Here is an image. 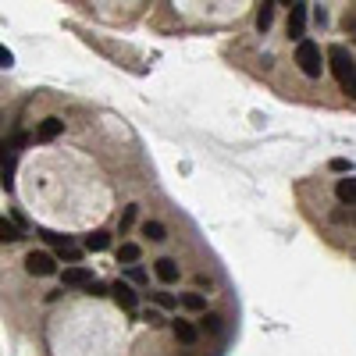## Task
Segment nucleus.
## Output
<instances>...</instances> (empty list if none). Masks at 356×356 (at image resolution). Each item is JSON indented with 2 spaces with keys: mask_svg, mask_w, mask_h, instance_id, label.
<instances>
[{
  "mask_svg": "<svg viewBox=\"0 0 356 356\" xmlns=\"http://www.w3.org/2000/svg\"><path fill=\"white\" fill-rule=\"evenodd\" d=\"M328 61H331V72L339 78L342 93L356 96V86H353V54L346 47H328Z\"/></svg>",
  "mask_w": 356,
  "mask_h": 356,
  "instance_id": "obj_1",
  "label": "nucleus"
},
{
  "mask_svg": "<svg viewBox=\"0 0 356 356\" xmlns=\"http://www.w3.org/2000/svg\"><path fill=\"white\" fill-rule=\"evenodd\" d=\"M296 65L303 68V75H310V78H321V72H324V61H321V47L313 43V39H300V47H296Z\"/></svg>",
  "mask_w": 356,
  "mask_h": 356,
  "instance_id": "obj_2",
  "label": "nucleus"
},
{
  "mask_svg": "<svg viewBox=\"0 0 356 356\" xmlns=\"http://www.w3.org/2000/svg\"><path fill=\"white\" fill-rule=\"evenodd\" d=\"M25 271L32 278H50V275H57V260L50 253H43V249H32L25 257Z\"/></svg>",
  "mask_w": 356,
  "mask_h": 356,
  "instance_id": "obj_3",
  "label": "nucleus"
},
{
  "mask_svg": "<svg viewBox=\"0 0 356 356\" xmlns=\"http://www.w3.org/2000/svg\"><path fill=\"white\" fill-rule=\"evenodd\" d=\"M61 282H65L68 289H90L96 282V275H93V267H86V264H72V267H65Z\"/></svg>",
  "mask_w": 356,
  "mask_h": 356,
  "instance_id": "obj_4",
  "label": "nucleus"
},
{
  "mask_svg": "<svg viewBox=\"0 0 356 356\" xmlns=\"http://www.w3.org/2000/svg\"><path fill=\"white\" fill-rule=\"evenodd\" d=\"M39 235H43L54 249H57V257H65L68 264H78L82 260V253H78V246L68 239V235H57V232H39Z\"/></svg>",
  "mask_w": 356,
  "mask_h": 356,
  "instance_id": "obj_5",
  "label": "nucleus"
},
{
  "mask_svg": "<svg viewBox=\"0 0 356 356\" xmlns=\"http://www.w3.org/2000/svg\"><path fill=\"white\" fill-rule=\"evenodd\" d=\"M111 296H114V303L121 306V310H129V313H136V306H139V292L129 285V282H114L111 289Z\"/></svg>",
  "mask_w": 356,
  "mask_h": 356,
  "instance_id": "obj_6",
  "label": "nucleus"
},
{
  "mask_svg": "<svg viewBox=\"0 0 356 356\" xmlns=\"http://www.w3.org/2000/svg\"><path fill=\"white\" fill-rule=\"evenodd\" d=\"M306 8L310 4H292L289 8V39H306Z\"/></svg>",
  "mask_w": 356,
  "mask_h": 356,
  "instance_id": "obj_7",
  "label": "nucleus"
},
{
  "mask_svg": "<svg viewBox=\"0 0 356 356\" xmlns=\"http://www.w3.org/2000/svg\"><path fill=\"white\" fill-rule=\"evenodd\" d=\"M154 275H157V282H164V285H171V282H178V264L171 260V257H160V260H154Z\"/></svg>",
  "mask_w": 356,
  "mask_h": 356,
  "instance_id": "obj_8",
  "label": "nucleus"
},
{
  "mask_svg": "<svg viewBox=\"0 0 356 356\" xmlns=\"http://www.w3.org/2000/svg\"><path fill=\"white\" fill-rule=\"evenodd\" d=\"M171 331H175V339H178L182 346H193V342L200 339V328H196L193 321H171Z\"/></svg>",
  "mask_w": 356,
  "mask_h": 356,
  "instance_id": "obj_9",
  "label": "nucleus"
},
{
  "mask_svg": "<svg viewBox=\"0 0 356 356\" xmlns=\"http://www.w3.org/2000/svg\"><path fill=\"white\" fill-rule=\"evenodd\" d=\"M61 132H65V121H61V118H43V121H39V129H36V139L50 143V139H57Z\"/></svg>",
  "mask_w": 356,
  "mask_h": 356,
  "instance_id": "obj_10",
  "label": "nucleus"
},
{
  "mask_svg": "<svg viewBox=\"0 0 356 356\" xmlns=\"http://www.w3.org/2000/svg\"><path fill=\"white\" fill-rule=\"evenodd\" d=\"M335 196H339L342 207H353V203H356V178H339V185H335Z\"/></svg>",
  "mask_w": 356,
  "mask_h": 356,
  "instance_id": "obj_11",
  "label": "nucleus"
},
{
  "mask_svg": "<svg viewBox=\"0 0 356 356\" xmlns=\"http://www.w3.org/2000/svg\"><path fill=\"white\" fill-rule=\"evenodd\" d=\"M107 246H111V232H93V235H86V249H90V253H103Z\"/></svg>",
  "mask_w": 356,
  "mask_h": 356,
  "instance_id": "obj_12",
  "label": "nucleus"
},
{
  "mask_svg": "<svg viewBox=\"0 0 356 356\" xmlns=\"http://www.w3.org/2000/svg\"><path fill=\"white\" fill-rule=\"evenodd\" d=\"M143 235L150 239V242H164L167 239V228L160 221H143Z\"/></svg>",
  "mask_w": 356,
  "mask_h": 356,
  "instance_id": "obj_13",
  "label": "nucleus"
},
{
  "mask_svg": "<svg viewBox=\"0 0 356 356\" xmlns=\"http://www.w3.org/2000/svg\"><path fill=\"white\" fill-rule=\"evenodd\" d=\"M18 239H22V228L8 218H0V242H18Z\"/></svg>",
  "mask_w": 356,
  "mask_h": 356,
  "instance_id": "obj_14",
  "label": "nucleus"
},
{
  "mask_svg": "<svg viewBox=\"0 0 356 356\" xmlns=\"http://www.w3.org/2000/svg\"><path fill=\"white\" fill-rule=\"evenodd\" d=\"M139 253H143V249H139L136 242H121V249H118V264H129V267H132V264L139 260Z\"/></svg>",
  "mask_w": 356,
  "mask_h": 356,
  "instance_id": "obj_15",
  "label": "nucleus"
},
{
  "mask_svg": "<svg viewBox=\"0 0 356 356\" xmlns=\"http://www.w3.org/2000/svg\"><path fill=\"white\" fill-rule=\"evenodd\" d=\"M271 22H275V4H260V11H257V29L267 32Z\"/></svg>",
  "mask_w": 356,
  "mask_h": 356,
  "instance_id": "obj_16",
  "label": "nucleus"
},
{
  "mask_svg": "<svg viewBox=\"0 0 356 356\" xmlns=\"http://www.w3.org/2000/svg\"><path fill=\"white\" fill-rule=\"evenodd\" d=\"M182 306H185V310H193V313H200V310L207 306V300L200 296V292H185V296H182Z\"/></svg>",
  "mask_w": 356,
  "mask_h": 356,
  "instance_id": "obj_17",
  "label": "nucleus"
},
{
  "mask_svg": "<svg viewBox=\"0 0 356 356\" xmlns=\"http://www.w3.org/2000/svg\"><path fill=\"white\" fill-rule=\"evenodd\" d=\"M154 303H157V310H175L178 296H171V292H154Z\"/></svg>",
  "mask_w": 356,
  "mask_h": 356,
  "instance_id": "obj_18",
  "label": "nucleus"
},
{
  "mask_svg": "<svg viewBox=\"0 0 356 356\" xmlns=\"http://www.w3.org/2000/svg\"><path fill=\"white\" fill-rule=\"evenodd\" d=\"M200 328H203L207 335H218V331H221V317H218V313H203V317H200Z\"/></svg>",
  "mask_w": 356,
  "mask_h": 356,
  "instance_id": "obj_19",
  "label": "nucleus"
},
{
  "mask_svg": "<svg viewBox=\"0 0 356 356\" xmlns=\"http://www.w3.org/2000/svg\"><path fill=\"white\" fill-rule=\"evenodd\" d=\"M139 321H146L150 328H160V324H164V313L154 306V310H143V313H139Z\"/></svg>",
  "mask_w": 356,
  "mask_h": 356,
  "instance_id": "obj_20",
  "label": "nucleus"
},
{
  "mask_svg": "<svg viewBox=\"0 0 356 356\" xmlns=\"http://www.w3.org/2000/svg\"><path fill=\"white\" fill-rule=\"evenodd\" d=\"M132 221H136V207H125V214H121V224H118V228H121V235H125V232H129V228H132Z\"/></svg>",
  "mask_w": 356,
  "mask_h": 356,
  "instance_id": "obj_21",
  "label": "nucleus"
},
{
  "mask_svg": "<svg viewBox=\"0 0 356 356\" xmlns=\"http://www.w3.org/2000/svg\"><path fill=\"white\" fill-rule=\"evenodd\" d=\"M331 171H339V175H346V171H353V164H349L346 157H335V160H331Z\"/></svg>",
  "mask_w": 356,
  "mask_h": 356,
  "instance_id": "obj_22",
  "label": "nucleus"
},
{
  "mask_svg": "<svg viewBox=\"0 0 356 356\" xmlns=\"http://www.w3.org/2000/svg\"><path fill=\"white\" fill-rule=\"evenodd\" d=\"M11 65H14V54L8 47H0V68H11Z\"/></svg>",
  "mask_w": 356,
  "mask_h": 356,
  "instance_id": "obj_23",
  "label": "nucleus"
},
{
  "mask_svg": "<svg viewBox=\"0 0 356 356\" xmlns=\"http://www.w3.org/2000/svg\"><path fill=\"white\" fill-rule=\"evenodd\" d=\"M86 292H90V296H107V285H103V282H93Z\"/></svg>",
  "mask_w": 356,
  "mask_h": 356,
  "instance_id": "obj_24",
  "label": "nucleus"
},
{
  "mask_svg": "<svg viewBox=\"0 0 356 356\" xmlns=\"http://www.w3.org/2000/svg\"><path fill=\"white\" fill-rule=\"evenodd\" d=\"M129 278H132L136 285H143V282H146V271H143V267H132V271H129Z\"/></svg>",
  "mask_w": 356,
  "mask_h": 356,
  "instance_id": "obj_25",
  "label": "nucleus"
}]
</instances>
